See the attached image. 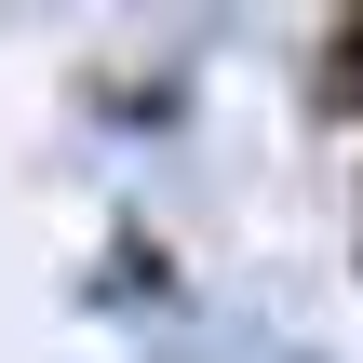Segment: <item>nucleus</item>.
Returning <instances> with one entry per match:
<instances>
[{"instance_id": "nucleus-1", "label": "nucleus", "mask_w": 363, "mask_h": 363, "mask_svg": "<svg viewBox=\"0 0 363 363\" xmlns=\"http://www.w3.org/2000/svg\"><path fill=\"white\" fill-rule=\"evenodd\" d=\"M310 81H323V108H337V121H363V13H337V27L310 40Z\"/></svg>"}]
</instances>
